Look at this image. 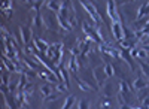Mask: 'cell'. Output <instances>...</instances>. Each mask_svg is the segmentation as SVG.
Here are the masks:
<instances>
[{"label":"cell","mask_w":149,"mask_h":109,"mask_svg":"<svg viewBox=\"0 0 149 109\" xmlns=\"http://www.w3.org/2000/svg\"><path fill=\"white\" fill-rule=\"evenodd\" d=\"M63 48L64 45L63 43H60V42H55V43H49V48L46 50V55L48 58H51L52 60V64H60L61 61V55H63Z\"/></svg>","instance_id":"6da1fadb"},{"label":"cell","mask_w":149,"mask_h":109,"mask_svg":"<svg viewBox=\"0 0 149 109\" xmlns=\"http://www.w3.org/2000/svg\"><path fill=\"white\" fill-rule=\"evenodd\" d=\"M137 8H136L134 5L131 3H125V5H122L121 6V17L122 20L128 22V24H133L136 20H137Z\"/></svg>","instance_id":"7a4b0ae2"},{"label":"cell","mask_w":149,"mask_h":109,"mask_svg":"<svg viewBox=\"0 0 149 109\" xmlns=\"http://www.w3.org/2000/svg\"><path fill=\"white\" fill-rule=\"evenodd\" d=\"M79 2H81L82 8L86 10V14H90V17H91V20L94 21L95 26H100V22H103V21H104V20H103V17L98 15V10L95 9V6H94L93 3H88L86 0H79Z\"/></svg>","instance_id":"3957f363"},{"label":"cell","mask_w":149,"mask_h":109,"mask_svg":"<svg viewBox=\"0 0 149 109\" xmlns=\"http://www.w3.org/2000/svg\"><path fill=\"white\" fill-rule=\"evenodd\" d=\"M42 21H43V24L46 26V29H48V30H54V31H57V30H58V20H57V14H52V10H49V9H48L46 14H43Z\"/></svg>","instance_id":"277c9868"},{"label":"cell","mask_w":149,"mask_h":109,"mask_svg":"<svg viewBox=\"0 0 149 109\" xmlns=\"http://www.w3.org/2000/svg\"><path fill=\"white\" fill-rule=\"evenodd\" d=\"M93 75H94V79H95V82H97L98 88H100L103 84L106 82V79H107V75H106V72H104V67H102V66H95V67L93 69Z\"/></svg>","instance_id":"5b68a950"},{"label":"cell","mask_w":149,"mask_h":109,"mask_svg":"<svg viewBox=\"0 0 149 109\" xmlns=\"http://www.w3.org/2000/svg\"><path fill=\"white\" fill-rule=\"evenodd\" d=\"M82 30H84V33L88 36V38L91 39V41H94V42H97V43H102V42H104L100 36H98V33L94 30V29H91L90 27V24L86 22V21H84L82 22Z\"/></svg>","instance_id":"8992f818"},{"label":"cell","mask_w":149,"mask_h":109,"mask_svg":"<svg viewBox=\"0 0 149 109\" xmlns=\"http://www.w3.org/2000/svg\"><path fill=\"white\" fill-rule=\"evenodd\" d=\"M107 17L110 18V21H121L119 20V14H118V8H116V2L115 0H107Z\"/></svg>","instance_id":"52a82bcc"},{"label":"cell","mask_w":149,"mask_h":109,"mask_svg":"<svg viewBox=\"0 0 149 109\" xmlns=\"http://www.w3.org/2000/svg\"><path fill=\"white\" fill-rule=\"evenodd\" d=\"M110 29H112V33H113V38L116 42L122 41L124 39V27L121 26V21H112L110 24Z\"/></svg>","instance_id":"ba28073f"},{"label":"cell","mask_w":149,"mask_h":109,"mask_svg":"<svg viewBox=\"0 0 149 109\" xmlns=\"http://www.w3.org/2000/svg\"><path fill=\"white\" fill-rule=\"evenodd\" d=\"M118 51H119V60L125 61V63L130 66L131 70H136V64H134V61H133V57H131L130 51H128V50H124V48H119Z\"/></svg>","instance_id":"9c48e42d"},{"label":"cell","mask_w":149,"mask_h":109,"mask_svg":"<svg viewBox=\"0 0 149 109\" xmlns=\"http://www.w3.org/2000/svg\"><path fill=\"white\" fill-rule=\"evenodd\" d=\"M19 36H21V42L24 45L30 43V41H31V29L29 26H21L19 27Z\"/></svg>","instance_id":"30bf717a"},{"label":"cell","mask_w":149,"mask_h":109,"mask_svg":"<svg viewBox=\"0 0 149 109\" xmlns=\"http://www.w3.org/2000/svg\"><path fill=\"white\" fill-rule=\"evenodd\" d=\"M145 78H146V76L142 73V75H139L137 78L134 79V82H133V88H134L136 91H137V90H142V88H145V87L149 85V82H148Z\"/></svg>","instance_id":"8fae6325"},{"label":"cell","mask_w":149,"mask_h":109,"mask_svg":"<svg viewBox=\"0 0 149 109\" xmlns=\"http://www.w3.org/2000/svg\"><path fill=\"white\" fill-rule=\"evenodd\" d=\"M33 43L36 46V50H39L40 52H46V50L49 48V43L46 41H42L40 38H33Z\"/></svg>","instance_id":"7c38bea8"},{"label":"cell","mask_w":149,"mask_h":109,"mask_svg":"<svg viewBox=\"0 0 149 109\" xmlns=\"http://www.w3.org/2000/svg\"><path fill=\"white\" fill-rule=\"evenodd\" d=\"M100 88H102L103 97H112V96H113V85H112L110 82H104Z\"/></svg>","instance_id":"4fadbf2b"},{"label":"cell","mask_w":149,"mask_h":109,"mask_svg":"<svg viewBox=\"0 0 149 109\" xmlns=\"http://www.w3.org/2000/svg\"><path fill=\"white\" fill-rule=\"evenodd\" d=\"M57 20H58V26L63 29V30H66V31H72L73 30V27H72V24L67 21V20H64L63 17H60L58 14H57Z\"/></svg>","instance_id":"5bb4252c"},{"label":"cell","mask_w":149,"mask_h":109,"mask_svg":"<svg viewBox=\"0 0 149 109\" xmlns=\"http://www.w3.org/2000/svg\"><path fill=\"white\" fill-rule=\"evenodd\" d=\"M78 60H76V55H72L70 57V61H69V72H72V73L78 75Z\"/></svg>","instance_id":"9a60e30c"},{"label":"cell","mask_w":149,"mask_h":109,"mask_svg":"<svg viewBox=\"0 0 149 109\" xmlns=\"http://www.w3.org/2000/svg\"><path fill=\"white\" fill-rule=\"evenodd\" d=\"M61 8V3H60V0H48L46 2V9L49 10H54V12H58Z\"/></svg>","instance_id":"2e32d148"},{"label":"cell","mask_w":149,"mask_h":109,"mask_svg":"<svg viewBox=\"0 0 149 109\" xmlns=\"http://www.w3.org/2000/svg\"><path fill=\"white\" fill-rule=\"evenodd\" d=\"M27 75L26 73H21L19 75V81H18V84H17V87H18V91H22L24 88H26V85H27Z\"/></svg>","instance_id":"e0dca14e"},{"label":"cell","mask_w":149,"mask_h":109,"mask_svg":"<svg viewBox=\"0 0 149 109\" xmlns=\"http://www.w3.org/2000/svg\"><path fill=\"white\" fill-rule=\"evenodd\" d=\"M76 81H78V85H79V88H81L82 91H94V90L88 85V84H86L81 76H78V75H76Z\"/></svg>","instance_id":"ac0fdd59"},{"label":"cell","mask_w":149,"mask_h":109,"mask_svg":"<svg viewBox=\"0 0 149 109\" xmlns=\"http://www.w3.org/2000/svg\"><path fill=\"white\" fill-rule=\"evenodd\" d=\"M40 93H42L43 97H48L49 94H52V93H54V88L49 85V84H43V85L40 87Z\"/></svg>","instance_id":"d6986e66"},{"label":"cell","mask_w":149,"mask_h":109,"mask_svg":"<svg viewBox=\"0 0 149 109\" xmlns=\"http://www.w3.org/2000/svg\"><path fill=\"white\" fill-rule=\"evenodd\" d=\"M24 91V96H26V99H27V102L30 100V97H31V96H33V91H34V87H33V84H27V85H26V88H24L22 90Z\"/></svg>","instance_id":"ffe728a7"},{"label":"cell","mask_w":149,"mask_h":109,"mask_svg":"<svg viewBox=\"0 0 149 109\" xmlns=\"http://www.w3.org/2000/svg\"><path fill=\"white\" fill-rule=\"evenodd\" d=\"M119 46L124 48V50H131V48H134V41L122 39V41H119Z\"/></svg>","instance_id":"44dd1931"},{"label":"cell","mask_w":149,"mask_h":109,"mask_svg":"<svg viewBox=\"0 0 149 109\" xmlns=\"http://www.w3.org/2000/svg\"><path fill=\"white\" fill-rule=\"evenodd\" d=\"M148 96H149V85L142 88V90H137V100L139 102H142L145 97H148Z\"/></svg>","instance_id":"7402d4cb"},{"label":"cell","mask_w":149,"mask_h":109,"mask_svg":"<svg viewBox=\"0 0 149 109\" xmlns=\"http://www.w3.org/2000/svg\"><path fill=\"white\" fill-rule=\"evenodd\" d=\"M139 66H140V70H142V73L146 76V78H149V64L148 63H145L143 60H139Z\"/></svg>","instance_id":"603a6c76"},{"label":"cell","mask_w":149,"mask_h":109,"mask_svg":"<svg viewBox=\"0 0 149 109\" xmlns=\"http://www.w3.org/2000/svg\"><path fill=\"white\" fill-rule=\"evenodd\" d=\"M124 39H130V41H137V39H136V31H131L130 29L124 27Z\"/></svg>","instance_id":"cb8c5ba5"},{"label":"cell","mask_w":149,"mask_h":109,"mask_svg":"<svg viewBox=\"0 0 149 109\" xmlns=\"http://www.w3.org/2000/svg\"><path fill=\"white\" fill-rule=\"evenodd\" d=\"M74 103H76V100H74V96H69V97H66V100H64V103H63V108H64V109L73 108Z\"/></svg>","instance_id":"d4e9b609"},{"label":"cell","mask_w":149,"mask_h":109,"mask_svg":"<svg viewBox=\"0 0 149 109\" xmlns=\"http://www.w3.org/2000/svg\"><path fill=\"white\" fill-rule=\"evenodd\" d=\"M21 61H22L24 64H26V66H27L29 69H33V70H37V64H36V63H33V61H31V60H30V58H27V57H22V58H21Z\"/></svg>","instance_id":"484cf974"},{"label":"cell","mask_w":149,"mask_h":109,"mask_svg":"<svg viewBox=\"0 0 149 109\" xmlns=\"http://www.w3.org/2000/svg\"><path fill=\"white\" fill-rule=\"evenodd\" d=\"M60 76L64 81V84L69 87V70H66L64 67H60Z\"/></svg>","instance_id":"4316f807"},{"label":"cell","mask_w":149,"mask_h":109,"mask_svg":"<svg viewBox=\"0 0 149 109\" xmlns=\"http://www.w3.org/2000/svg\"><path fill=\"white\" fill-rule=\"evenodd\" d=\"M119 91H121V93H130V91H131V88L128 87L127 81H124V79L119 81Z\"/></svg>","instance_id":"83f0119b"},{"label":"cell","mask_w":149,"mask_h":109,"mask_svg":"<svg viewBox=\"0 0 149 109\" xmlns=\"http://www.w3.org/2000/svg\"><path fill=\"white\" fill-rule=\"evenodd\" d=\"M103 67H104V72H106L107 78H110V76H113V75H115V72H113V66H112V63H106Z\"/></svg>","instance_id":"f1b7e54d"},{"label":"cell","mask_w":149,"mask_h":109,"mask_svg":"<svg viewBox=\"0 0 149 109\" xmlns=\"http://www.w3.org/2000/svg\"><path fill=\"white\" fill-rule=\"evenodd\" d=\"M74 106H78L79 109H85V108H90V102L88 100H81V102H76Z\"/></svg>","instance_id":"f546056e"},{"label":"cell","mask_w":149,"mask_h":109,"mask_svg":"<svg viewBox=\"0 0 149 109\" xmlns=\"http://www.w3.org/2000/svg\"><path fill=\"white\" fill-rule=\"evenodd\" d=\"M55 88H57V91H60V93H66V91L69 90V87L66 85V84H57Z\"/></svg>","instance_id":"4dcf8cb0"},{"label":"cell","mask_w":149,"mask_h":109,"mask_svg":"<svg viewBox=\"0 0 149 109\" xmlns=\"http://www.w3.org/2000/svg\"><path fill=\"white\" fill-rule=\"evenodd\" d=\"M110 106V97H104L103 102H100V108H107Z\"/></svg>","instance_id":"1f68e13d"},{"label":"cell","mask_w":149,"mask_h":109,"mask_svg":"<svg viewBox=\"0 0 149 109\" xmlns=\"http://www.w3.org/2000/svg\"><path fill=\"white\" fill-rule=\"evenodd\" d=\"M139 105H140L142 108H149V96H148V97H145V99H143Z\"/></svg>","instance_id":"d6a6232c"},{"label":"cell","mask_w":149,"mask_h":109,"mask_svg":"<svg viewBox=\"0 0 149 109\" xmlns=\"http://www.w3.org/2000/svg\"><path fill=\"white\" fill-rule=\"evenodd\" d=\"M2 12H3V15H5L6 18H10V17H12V8H8V9L2 10Z\"/></svg>","instance_id":"836d02e7"},{"label":"cell","mask_w":149,"mask_h":109,"mask_svg":"<svg viewBox=\"0 0 149 109\" xmlns=\"http://www.w3.org/2000/svg\"><path fill=\"white\" fill-rule=\"evenodd\" d=\"M8 8H12L10 6V0H3V3H2V10L8 9Z\"/></svg>","instance_id":"e575fe53"},{"label":"cell","mask_w":149,"mask_h":109,"mask_svg":"<svg viewBox=\"0 0 149 109\" xmlns=\"http://www.w3.org/2000/svg\"><path fill=\"white\" fill-rule=\"evenodd\" d=\"M52 100H57V94H49L48 97H45V102H52Z\"/></svg>","instance_id":"d590c367"},{"label":"cell","mask_w":149,"mask_h":109,"mask_svg":"<svg viewBox=\"0 0 149 109\" xmlns=\"http://www.w3.org/2000/svg\"><path fill=\"white\" fill-rule=\"evenodd\" d=\"M21 2H26V3H30V6L34 3V2H37V0H21Z\"/></svg>","instance_id":"8d00e7d4"},{"label":"cell","mask_w":149,"mask_h":109,"mask_svg":"<svg viewBox=\"0 0 149 109\" xmlns=\"http://www.w3.org/2000/svg\"><path fill=\"white\" fill-rule=\"evenodd\" d=\"M134 2H139V0H134Z\"/></svg>","instance_id":"74e56055"},{"label":"cell","mask_w":149,"mask_h":109,"mask_svg":"<svg viewBox=\"0 0 149 109\" xmlns=\"http://www.w3.org/2000/svg\"><path fill=\"white\" fill-rule=\"evenodd\" d=\"M148 3H149V0H148Z\"/></svg>","instance_id":"f35d334b"}]
</instances>
